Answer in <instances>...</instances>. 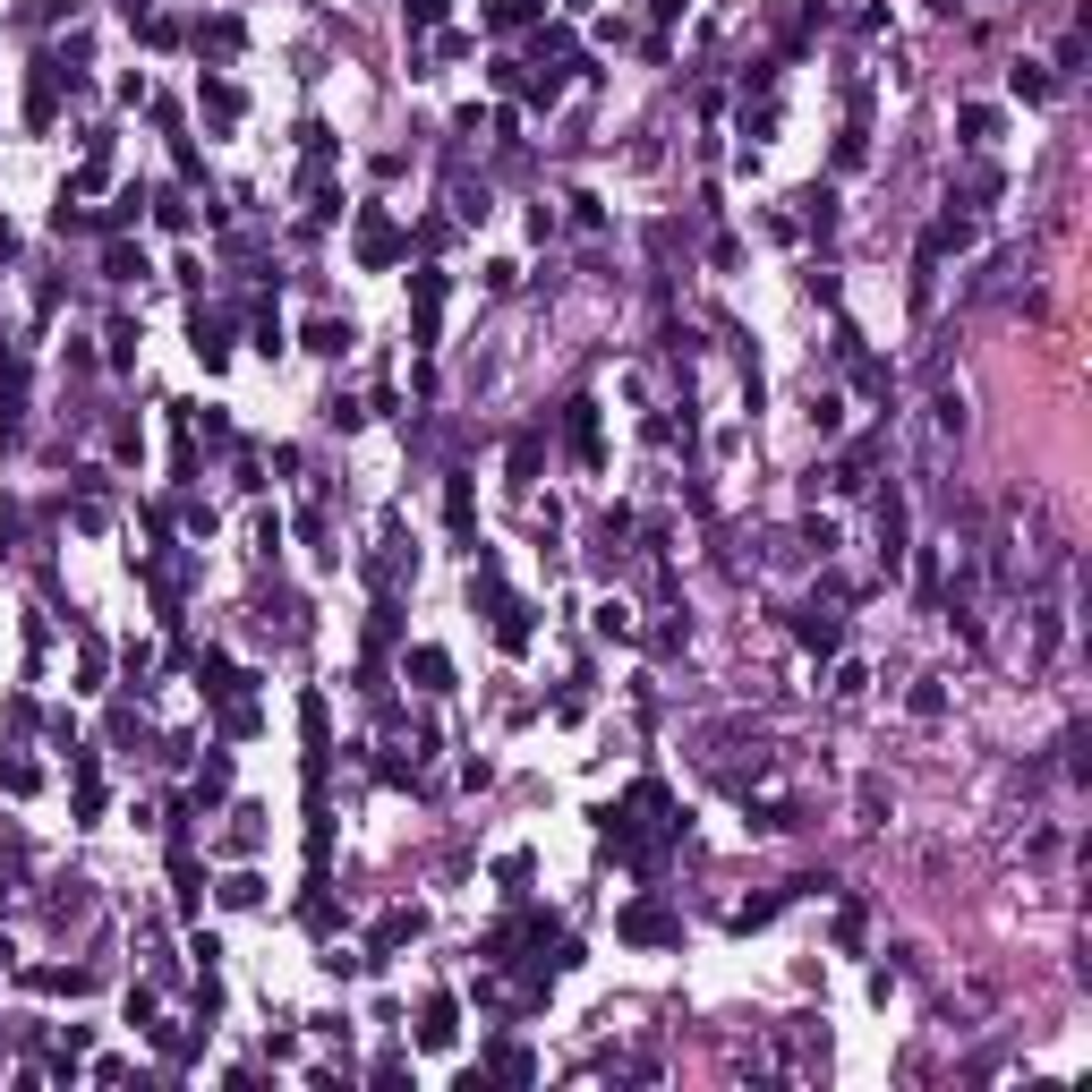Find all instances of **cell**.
Segmentation results:
<instances>
[{"label":"cell","mask_w":1092,"mask_h":1092,"mask_svg":"<svg viewBox=\"0 0 1092 1092\" xmlns=\"http://www.w3.org/2000/svg\"><path fill=\"white\" fill-rule=\"evenodd\" d=\"M623 939H674V913L666 905H657V897H640V905H623Z\"/></svg>","instance_id":"7a4b0ae2"},{"label":"cell","mask_w":1092,"mask_h":1092,"mask_svg":"<svg viewBox=\"0 0 1092 1092\" xmlns=\"http://www.w3.org/2000/svg\"><path fill=\"white\" fill-rule=\"evenodd\" d=\"M410 299H419V342H436V308H444V274H419V282H410Z\"/></svg>","instance_id":"3957f363"},{"label":"cell","mask_w":1092,"mask_h":1092,"mask_svg":"<svg viewBox=\"0 0 1092 1092\" xmlns=\"http://www.w3.org/2000/svg\"><path fill=\"white\" fill-rule=\"evenodd\" d=\"M402 939H419V913H384V930H375V947H402Z\"/></svg>","instance_id":"30bf717a"},{"label":"cell","mask_w":1092,"mask_h":1092,"mask_svg":"<svg viewBox=\"0 0 1092 1092\" xmlns=\"http://www.w3.org/2000/svg\"><path fill=\"white\" fill-rule=\"evenodd\" d=\"M410 674H419V691H444V683H453V666H444V649H410Z\"/></svg>","instance_id":"5b68a950"},{"label":"cell","mask_w":1092,"mask_h":1092,"mask_svg":"<svg viewBox=\"0 0 1092 1092\" xmlns=\"http://www.w3.org/2000/svg\"><path fill=\"white\" fill-rule=\"evenodd\" d=\"M205 112H213V120H240V86H222V77H205Z\"/></svg>","instance_id":"9c48e42d"},{"label":"cell","mask_w":1092,"mask_h":1092,"mask_svg":"<svg viewBox=\"0 0 1092 1092\" xmlns=\"http://www.w3.org/2000/svg\"><path fill=\"white\" fill-rule=\"evenodd\" d=\"M564 436H572V453H581V461H598V410H589V402H572Z\"/></svg>","instance_id":"277c9868"},{"label":"cell","mask_w":1092,"mask_h":1092,"mask_svg":"<svg viewBox=\"0 0 1092 1092\" xmlns=\"http://www.w3.org/2000/svg\"><path fill=\"white\" fill-rule=\"evenodd\" d=\"M308 350H325V359H342V350H350V325H333V316H325V325H308Z\"/></svg>","instance_id":"ba28073f"},{"label":"cell","mask_w":1092,"mask_h":1092,"mask_svg":"<svg viewBox=\"0 0 1092 1092\" xmlns=\"http://www.w3.org/2000/svg\"><path fill=\"white\" fill-rule=\"evenodd\" d=\"M419 1042H427V1050H444V1042H453V998H427V1025H419Z\"/></svg>","instance_id":"8992f818"},{"label":"cell","mask_w":1092,"mask_h":1092,"mask_svg":"<svg viewBox=\"0 0 1092 1092\" xmlns=\"http://www.w3.org/2000/svg\"><path fill=\"white\" fill-rule=\"evenodd\" d=\"M794 632H802V649H836V640H845V623H836V615H802Z\"/></svg>","instance_id":"52a82bcc"},{"label":"cell","mask_w":1092,"mask_h":1092,"mask_svg":"<svg viewBox=\"0 0 1092 1092\" xmlns=\"http://www.w3.org/2000/svg\"><path fill=\"white\" fill-rule=\"evenodd\" d=\"M402 257V222L393 213H359V265H393Z\"/></svg>","instance_id":"6da1fadb"},{"label":"cell","mask_w":1092,"mask_h":1092,"mask_svg":"<svg viewBox=\"0 0 1092 1092\" xmlns=\"http://www.w3.org/2000/svg\"><path fill=\"white\" fill-rule=\"evenodd\" d=\"M0 785H9V794H34V768L26 760H0Z\"/></svg>","instance_id":"7c38bea8"},{"label":"cell","mask_w":1092,"mask_h":1092,"mask_svg":"<svg viewBox=\"0 0 1092 1092\" xmlns=\"http://www.w3.org/2000/svg\"><path fill=\"white\" fill-rule=\"evenodd\" d=\"M964 137H973V146H990V137H998V112H981V103H973V112H964Z\"/></svg>","instance_id":"8fae6325"}]
</instances>
